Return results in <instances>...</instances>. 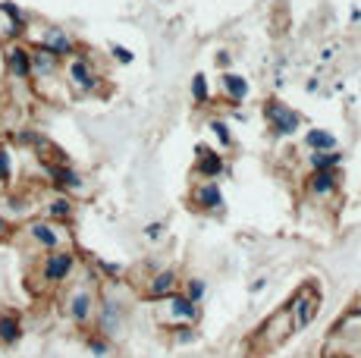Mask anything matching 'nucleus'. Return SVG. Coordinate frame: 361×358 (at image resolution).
<instances>
[{"label":"nucleus","instance_id":"1","mask_svg":"<svg viewBox=\"0 0 361 358\" xmlns=\"http://www.w3.org/2000/svg\"><path fill=\"white\" fill-rule=\"evenodd\" d=\"M317 308H321V292H317V286L311 283H305L298 292L293 295V302H289V314H293V323L298 330H305L311 321H314V314H317Z\"/></svg>","mask_w":361,"mask_h":358},{"label":"nucleus","instance_id":"2","mask_svg":"<svg viewBox=\"0 0 361 358\" xmlns=\"http://www.w3.org/2000/svg\"><path fill=\"white\" fill-rule=\"evenodd\" d=\"M75 267V254L69 249H54L44 254V261H41V280H44L47 286H60L63 280H69V273H73Z\"/></svg>","mask_w":361,"mask_h":358},{"label":"nucleus","instance_id":"3","mask_svg":"<svg viewBox=\"0 0 361 358\" xmlns=\"http://www.w3.org/2000/svg\"><path fill=\"white\" fill-rule=\"evenodd\" d=\"M4 66L10 73V79L16 82H29L32 79V60H29V47L19 44V41H10L4 51Z\"/></svg>","mask_w":361,"mask_h":358},{"label":"nucleus","instance_id":"4","mask_svg":"<svg viewBox=\"0 0 361 358\" xmlns=\"http://www.w3.org/2000/svg\"><path fill=\"white\" fill-rule=\"evenodd\" d=\"M66 79L69 85L75 88V92H94L98 88V73L92 70V63H88V57H69L66 63Z\"/></svg>","mask_w":361,"mask_h":358},{"label":"nucleus","instance_id":"5","mask_svg":"<svg viewBox=\"0 0 361 358\" xmlns=\"http://www.w3.org/2000/svg\"><path fill=\"white\" fill-rule=\"evenodd\" d=\"M66 314L73 323H79V327H85L88 321H92L94 314V292L88 286H79L73 289V295L66 299Z\"/></svg>","mask_w":361,"mask_h":358},{"label":"nucleus","instance_id":"6","mask_svg":"<svg viewBox=\"0 0 361 358\" xmlns=\"http://www.w3.org/2000/svg\"><path fill=\"white\" fill-rule=\"evenodd\" d=\"M25 236L44 252L60 249V242H63V233H60L57 223H51V220H32V223H25Z\"/></svg>","mask_w":361,"mask_h":358},{"label":"nucleus","instance_id":"7","mask_svg":"<svg viewBox=\"0 0 361 358\" xmlns=\"http://www.w3.org/2000/svg\"><path fill=\"white\" fill-rule=\"evenodd\" d=\"M29 60H32V79H38V82L57 79V73H60V57H54L47 47L32 44V47H29Z\"/></svg>","mask_w":361,"mask_h":358},{"label":"nucleus","instance_id":"8","mask_svg":"<svg viewBox=\"0 0 361 358\" xmlns=\"http://www.w3.org/2000/svg\"><path fill=\"white\" fill-rule=\"evenodd\" d=\"M264 116H267V123L280 135H293L298 129V123H302V120H298V113H293V110L283 104V101H267V104H264Z\"/></svg>","mask_w":361,"mask_h":358},{"label":"nucleus","instance_id":"9","mask_svg":"<svg viewBox=\"0 0 361 358\" xmlns=\"http://www.w3.org/2000/svg\"><path fill=\"white\" fill-rule=\"evenodd\" d=\"M0 13H4V19H6V25H4L6 41H19L25 32H29V16L19 10V4H13V0H0Z\"/></svg>","mask_w":361,"mask_h":358},{"label":"nucleus","instance_id":"10","mask_svg":"<svg viewBox=\"0 0 361 358\" xmlns=\"http://www.w3.org/2000/svg\"><path fill=\"white\" fill-rule=\"evenodd\" d=\"M38 44H41V47H47V51H51L54 57H60V60L75 57V41L69 38V35H66V29H60V25H47Z\"/></svg>","mask_w":361,"mask_h":358},{"label":"nucleus","instance_id":"11","mask_svg":"<svg viewBox=\"0 0 361 358\" xmlns=\"http://www.w3.org/2000/svg\"><path fill=\"white\" fill-rule=\"evenodd\" d=\"M47 176H51V183L57 185L60 192H79L82 189V176L75 173L69 163H44Z\"/></svg>","mask_w":361,"mask_h":358},{"label":"nucleus","instance_id":"12","mask_svg":"<svg viewBox=\"0 0 361 358\" xmlns=\"http://www.w3.org/2000/svg\"><path fill=\"white\" fill-rule=\"evenodd\" d=\"M120 327H123V311H120V305H116L114 299H101V314H98V330H101V336H116L120 333Z\"/></svg>","mask_w":361,"mask_h":358},{"label":"nucleus","instance_id":"13","mask_svg":"<svg viewBox=\"0 0 361 358\" xmlns=\"http://www.w3.org/2000/svg\"><path fill=\"white\" fill-rule=\"evenodd\" d=\"M19 340H23V318L13 308H4L0 311V342L4 346H16Z\"/></svg>","mask_w":361,"mask_h":358},{"label":"nucleus","instance_id":"14","mask_svg":"<svg viewBox=\"0 0 361 358\" xmlns=\"http://www.w3.org/2000/svg\"><path fill=\"white\" fill-rule=\"evenodd\" d=\"M195 170L207 179H217L224 173V157H220L217 151H211L207 144H198V167Z\"/></svg>","mask_w":361,"mask_h":358},{"label":"nucleus","instance_id":"15","mask_svg":"<svg viewBox=\"0 0 361 358\" xmlns=\"http://www.w3.org/2000/svg\"><path fill=\"white\" fill-rule=\"evenodd\" d=\"M192 202H195L201 211H217V208H224V192L217 189V183H207V185H201V189H195Z\"/></svg>","mask_w":361,"mask_h":358},{"label":"nucleus","instance_id":"16","mask_svg":"<svg viewBox=\"0 0 361 358\" xmlns=\"http://www.w3.org/2000/svg\"><path fill=\"white\" fill-rule=\"evenodd\" d=\"M73 198L69 195H54L51 202L44 204V211H47V220H51V223H63V220H69L73 217Z\"/></svg>","mask_w":361,"mask_h":358},{"label":"nucleus","instance_id":"17","mask_svg":"<svg viewBox=\"0 0 361 358\" xmlns=\"http://www.w3.org/2000/svg\"><path fill=\"white\" fill-rule=\"evenodd\" d=\"M308 185L314 195H333V192H336V173H333V170H314Z\"/></svg>","mask_w":361,"mask_h":358},{"label":"nucleus","instance_id":"18","mask_svg":"<svg viewBox=\"0 0 361 358\" xmlns=\"http://www.w3.org/2000/svg\"><path fill=\"white\" fill-rule=\"evenodd\" d=\"M173 289H176V273H173V271H161L154 280H151L148 292L154 295V299H166V295H173Z\"/></svg>","mask_w":361,"mask_h":358},{"label":"nucleus","instance_id":"19","mask_svg":"<svg viewBox=\"0 0 361 358\" xmlns=\"http://www.w3.org/2000/svg\"><path fill=\"white\" fill-rule=\"evenodd\" d=\"M170 311L176 314V318H183V321H195L198 318L195 302H189L185 295H170Z\"/></svg>","mask_w":361,"mask_h":358},{"label":"nucleus","instance_id":"20","mask_svg":"<svg viewBox=\"0 0 361 358\" xmlns=\"http://www.w3.org/2000/svg\"><path fill=\"white\" fill-rule=\"evenodd\" d=\"M305 142H308V148H314V151H336V135L324 132V129H311V132L305 135Z\"/></svg>","mask_w":361,"mask_h":358},{"label":"nucleus","instance_id":"21","mask_svg":"<svg viewBox=\"0 0 361 358\" xmlns=\"http://www.w3.org/2000/svg\"><path fill=\"white\" fill-rule=\"evenodd\" d=\"M339 163H343V154H336V151H314L311 154V167L314 170H336Z\"/></svg>","mask_w":361,"mask_h":358},{"label":"nucleus","instance_id":"22","mask_svg":"<svg viewBox=\"0 0 361 358\" xmlns=\"http://www.w3.org/2000/svg\"><path fill=\"white\" fill-rule=\"evenodd\" d=\"M224 88H226V94H230L233 101H242L248 94V82L242 79V75H235V73H226L224 75Z\"/></svg>","mask_w":361,"mask_h":358},{"label":"nucleus","instance_id":"23","mask_svg":"<svg viewBox=\"0 0 361 358\" xmlns=\"http://www.w3.org/2000/svg\"><path fill=\"white\" fill-rule=\"evenodd\" d=\"M13 183V151L6 144H0V185Z\"/></svg>","mask_w":361,"mask_h":358},{"label":"nucleus","instance_id":"24","mask_svg":"<svg viewBox=\"0 0 361 358\" xmlns=\"http://www.w3.org/2000/svg\"><path fill=\"white\" fill-rule=\"evenodd\" d=\"M207 129H211V132H214V135H217V139H220V144H224V148H230V144H233L230 126H226V123H224V120H211V126H207Z\"/></svg>","mask_w":361,"mask_h":358},{"label":"nucleus","instance_id":"25","mask_svg":"<svg viewBox=\"0 0 361 358\" xmlns=\"http://www.w3.org/2000/svg\"><path fill=\"white\" fill-rule=\"evenodd\" d=\"M192 98H195L198 104H207V79L204 75H195V79H192Z\"/></svg>","mask_w":361,"mask_h":358},{"label":"nucleus","instance_id":"26","mask_svg":"<svg viewBox=\"0 0 361 358\" xmlns=\"http://www.w3.org/2000/svg\"><path fill=\"white\" fill-rule=\"evenodd\" d=\"M88 349H92V355L104 358V355L110 352V342H107V336H88Z\"/></svg>","mask_w":361,"mask_h":358},{"label":"nucleus","instance_id":"27","mask_svg":"<svg viewBox=\"0 0 361 358\" xmlns=\"http://www.w3.org/2000/svg\"><path fill=\"white\" fill-rule=\"evenodd\" d=\"M185 299L195 302V305H198V302L204 299V280H189V289H185Z\"/></svg>","mask_w":361,"mask_h":358},{"label":"nucleus","instance_id":"28","mask_svg":"<svg viewBox=\"0 0 361 358\" xmlns=\"http://www.w3.org/2000/svg\"><path fill=\"white\" fill-rule=\"evenodd\" d=\"M110 54H114V57L120 60V63H132V51H129V47H123V44H114V47H110Z\"/></svg>","mask_w":361,"mask_h":358},{"label":"nucleus","instance_id":"29","mask_svg":"<svg viewBox=\"0 0 361 358\" xmlns=\"http://www.w3.org/2000/svg\"><path fill=\"white\" fill-rule=\"evenodd\" d=\"M161 233H164V223H148V226H145V236H148V239H157Z\"/></svg>","mask_w":361,"mask_h":358},{"label":"nucleus","instance_id":"30","mask_svg":"<svg viewBox=\"0 0 361 358\" xmlns=\"http://www.w3.org/2000/svg\"><path fill=\"white\" fill-rule=\"evenodd\" d=\"M189 340H195V333L189 327H179V342H189Z\"/></svg>","mask_w":361,"mask_h":358},{"label":"nucleus","instance_id":"31","mask_svg":"<svg viewBox=\"0 0 361 358\" xmlns=\"http://www.w3.org/2000/svg\"><path fill=\"white\" fill-rule=\"evenodd\" d=\"M6 230H10V220H6V214H4V211H0V239L6 236Z\"/></svg>","mask_w":361,"mask_h":358},{"label":"nucleus","instance_id":"32","mask_svg":"<svg viewBox=\"0 0 361 358\" xmlns=\"http://www.w3.org/2000/svg\"><path fill=\"white\" fill-rule=\"evenodd\" d=\"M333 57H336V47H324L321 51V60H333Z\"/></svg>","mask_w":361,"mask_h":358}]
</instances>
